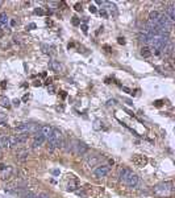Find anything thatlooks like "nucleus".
I'll list each match as a JSON object with an SVG mask.
<instances>
[{"label":"nucleus","mask_w":175,"mask_h":198,"mask_svg":"<svg viewBox=\"0 0 175 198\" xmlns=\"http://www.w3.org/2000/svg\"><path fill=\"white\" fill-rule=\"evenodd\" d=\"M141 56H142V57H145V58L150 57V56H151V52H150V49H149L148 46H144V48L141 49Z\"/></svg>","instance_id":"2eb2a0df"},{"label":"nucleus","mask_w":175,"mask_h":198,"mask_svg":"<svg viewBox=\"0 0 175 198\" xmlns=\"http://www.w3.org/2000/svg\"><path fill=\"white\" fill-rule=\"evenodd\" d=\"M100 120H95V122H93V130H100V128H101V126H100Z\"/></svg>","instance_id":"aec40b11"},{"label":"nucleus","mask_w":175,"mask_h":198,"mask_svg":"<svg viewBox=\"0 0 175 198\" xmlns=\"http://www.w3.org/2000/svg\"><path fill=\"white\" fill-rule=\"evenodd\" d=\"M7 23H8V17H7V15L4 13H0V27H5L7 25Z\"/></svg>","instance_id":"dca6fc26"},{"label":"nucleus","mask_w":175,"mask_h":198,"mask_svg":"<svg viewBox=\"0 0 175 198\" xmlns=\"http://www.w3.org/2000/svg\"><path fill=\"white\" fill-rule=\"evenodd\" d=\"M34 13L36 15H40V16H44V15H45V11L42 9V8H37V9H34Z\"/></svg>","instance_id":"5701e85b"},{"label":"nucleus","mask_w":175,"mask_h":198,"mask_svg":"<svg viewBox=\"0 0 175 198\" xmlns=\"http://www.w3.org/2000/svg\"><path fill=\"white\" fill-rule=\"evenodd\" d=\"M49 68L52 69L53 72H61L62 70V65L59 64V61H55V60H52L49 62Z\"/></svg>","instance_id":"1a4fd4ad"},{"label":"nucleus","mask_w":175,"mask_h":198,"mask_svg":"<svg viewBox=\"0 0 175 198\" xmlns=\"http://www.w3.org/2000/svg\"><path fill=\"white\" fill-rule=\"evenodd\" d=\"M138 40H140V42L141 44H144V45H146L148 44V41H149V36L145 32H141L140 33V37H138Z\"/></svg>","instance_id":"4468645a"},{"label":"nucleus","mask_w":175,"mask_h":198,"mask_svg":"<svg viewBox=\"0 0 175 198\" xmlns=\"http://www.w3.org/2000/svg\"><path fill=\"white\" fill-rule=\"evenodd\" d=\"M0 145H1V149H7V148H9V140H8L7 136L0 137Z\"/></svg>","instance_id":"f8f14e48"},{"label":"nucleus","mask_w":175,"mask_h":198,"mask_svg":"<svg viewBox=\"0 0 175 198\" xmlns=\"http://www.w3.org/2000/svg\"><path fill=\"white\" fill-rule=\"evenodd\" d=\"M115 104H116V99H109L107 102V106H115Z\"/></svg>","instance_id":"393cba45"},{"label":"nucleus","mask_w":175,"mask_h":198,"mask_svg":"<svg viewBox=\"0 0 175 198\" xmlns=\"http://www.w3.org/2000/svg\"><path fill=\"white\" fill-rule=\"evenodd\" d=\"M75 9L76 11H82V4H75Z\"/></svg>","instance_id":"473e14b6"},{"label":"nucleus","mask_w":175,"mask_h":198,"mask_svg":"<svg viewBox=\"0 0 175 198\" xmlns=\"http://www.w3.org/2000/svg\"><path fill=\"white\" fill-rule=\"evenodd\" d=\"M74 152L79 156H83L84 153L88 152V145L83 141H75V145H74Z\"/></svg>","instance_id":"7ed1b4c3"},{"label":"nucleus","mask_w":175,"mask_h":198,"mask_svg":"<svg viewBox=\"0 0 175 198\" xmlns=\"http://www.w3.org/2000/svg\"><path fill=\"white\" fill-rule=\"evenodd\" d=\"M172 189L174 188L171 182H161L154 188V193L159 197H167L172 193Z\"/></svg>","instance_id":"f257e3e1"},{"label":"nucleus","mask_w":175,"mask_h":198,"mask_svg":"<svg viewBox=\"0 0 175 198\" xmlns=\"http://www.w3.org/2000/svg\"><path fill=\"white\" fill-rule=\"evenodd\" d=\"M52 131H53V127L49 126V124H46V126H41V127H40V131H38V132L41 133L42 136L46 137V140H48L49 136L52 135Z\"/></svg>","instance_id":"0eeeda50"},{"label":"nucleus","mask_w":175,"mask_h":198,"mask_svg":"<svg viewBox=\"0 0 175 198\" xmlns=\"http://www.w3.org/2000/svg\"><path fill=\"white\" fill-rule=\"evenodd\" d=\"M27 156H28V152H25V151H23V152L19 153V159H20V160H25Z\"/></svg>","instance_id":"412c9836"},{"label":"nucleus","mask_w":175,"mask_h":198,"mask_svg":"<svg viewBox=\"0 0 175 198\" xmlns=\"http://www.w3.org/2000/svg\"><path fill=\"white\" fill-rule=\"evenodd\" d=\"M76 194H78V195H82V197L86 198V193H84L83 190H76Z\"/></svg>","instance_id":"7c9ffc66"},{"label":"nucleus","mask_w":175,"mask_h":198,"mask_svg":"<svg viewBox=\"0 0 175 198\" xmlns=\"http://www.w3.org/2000/svg\"><path fill=\"white\" fill-rule=\"evenodd\" d=\"M148 157L146 156H142V155H134L133 157H132V163H133L134 165H137V167H145V165L148 164Z\"/></svg>","instance_id":"20e7f679"},{"label":"nucleus","mask_w":175,"mask_h":198,"mask_svg":"<svg viewBox=\"0 0 175 198\" xmlns=\"http://www.w3.org/2000/svg\"><path fill=\"white\" fill-rule=\"evenodd\" d=\"M100 16H103L104 19H107V17H108V13H107L105 8H101V9H100Z\"/></svg>","instance_id":"b1692460"},{"label":"nucleus","mask_w":175,"mask_h":198,"mask_svg":"<svg viewBox=\"0 0 175 198\" xmlns=\"http://www.w3.org/2000/svg\"><path fill=\"white\" fill-rule=\"evenodd\" d=\"M80 29L83 31V33H87V31H88V27L84 24H80Z\"/></svg>","instance_id":"a878e982"},{"label":"nucleus","mask_w":175,"mask_h":198,"mask_svg":"<svg viewBox=\"0 0 175 198\" xmlns=\"http://www.w3.org/2000/svg\"><path fill=\"white\" fill-rule=\"evenodd\" d=\"M53 174H54V176H58V174H59V171H58V169H55V171H53Z\"/></svg>","instance_id":"c9c22d12"},{"label":"nucleus","mask_w":175,"mask_h":198,"mask_svg":"<svg viewBox=\"0 0 175 198\" xmlns=\"http://www.w3.org/2000/svg\"><path fill=\"white\" fill-rule=\"evenodd\" d=\"M0 5H1V1H0Z\"/></svg>","instance_id":"e433bc0d"},{"label":"nucleus","mask_w":175,"mask_h":198,"mask_svg":"<svg viewBox=\"0 0 175 198\" xmlns=\"http://www.w3.org/2000/svg\"><path fill=\"white\" fill-rule=\"evenodd\" d=\"M131 173H132V172L129 171V169H127V168L121 169V171H120V174H119V177H120V181L124 184V182L127 181V178L129 177V176H131Z\"/></svg>","instance_id":"6e6552de"},{"label":"nucleus","mask_w":175,"mask_h":198,"mask_svg":"<svg viewBox=\"0 0 175 198\" xmlns=\"http://www.w3.org/2000/svg\"><path fill=\"white\" fill-rule=\"evenodd\" d=\"M27 29H29V31H32V29H36V24H34V23H32V24L27 25Z\"/></svg>","instance_id":"cd10ccee"},{"label":"nucleus","mask_w":175,"mask_h":198,"mask_svg":"<svg viewBox=\"0 0 175 198\" xmlns=\"http://www.w3.org/2000/svg\"><path fill=\"white\" fill-rule=\"evenodd\" d=\"M117 42H119L120 45H125V38H124V37H119V38H117Z\"/></svg>","instance_id":"bb28decb"},{"label":"nucleus","mask_w":175,"mask_h":198,"mask_svg":"<svg viewBox=\"0 0 175 198\" xmlns=\"http://www.w3.org/2000/svg\"><path fill=\"white\" fill-rule=\"evenodd\" d=\"M71 23H72V25H75V27H78V25H80V20H79L78 17H72Z\"/></svg>","instance_id":"4be33fe9"},{"label":"nucleus","mask_w":175,"mask_h":198,"mask_svg":"<svg viewBox=\"0 0 175 198\" xmlns=\"http://www.w3.org/2000/svg\"><path fill=\"white\" fill-rule=\"evenodd\" d=\"M125 185H128L129 188H134V186H137V184H138V176L137 174H134L133 172L131 173V176L127 178V181L124 182Z\"/></svg>","instance_id":"39448f33"},{"label":"nucleus","mask_w":175,"mask_h":198,"mask_svg":"<svg viewBox=\"0 0 175 198\" xmlns=\"http://www.w3.org/2000/svg\"><path fill=\"white\" fill-rule=\"evenodd\" d=\"M45 141H46V137L42 136L40 132H37L34 135V140H33V148H38L41 145H44Z\"/></svg>","instance_id":"423d86ee"},{"label":"nucleus","mask_w":175,"mask_h":198,"mask_svg":"<svg viewBox=\"0 0 175 198\" xmlns=\"http://www.w3.org/2000/svg\"><path fill=\"white\" fill-rule=\"evenodd\" d=\"M165 15L168 17V20L172 23V21L175 20V8H174V5H170V7H167Z\"/></svg>","instance_id":"9d476101"},{"label":"nucleus","mask_w":175,"mask_h":198,"mask_svg":"<svg viewBox=\"0 0 175 198\" xmlns=\"http://www.w3.org/2000/svg\"><path fill=\"white\" fill-rule=\"evenodd\" d=\"M23 198H37V194L33 191H25L23 194Z\"/></svg>","instance_id":"f3484780"},{"label":"nucleus","mask_w":175,"mask_h":198,"mask_svg":"<svg viewBox=\"0 0 175 198\" xmlns=\"http://www.w3.org/2000/svg\"><path fill=\"white\" fill-rule=\"evenodd\" d=\"M37 198H49V194L48 193H41V194H38Z\"/></svg>","instance_id":"c85d7f7f"},{"label":"nucleus","mask_w":175,"mask_h":198,"mask_svg":"<svg viewBox=\"0 0 175 198\" xmlns=\"http://www.w3.org/2000/svg\"><path fill=\"white\" fill-rule=\"evenodd\" d=\"M88 9H89V12H92V13H95V12H96V7H95V5H89V8H88Z\"/></svg>","instance_id":"c756f323"},{"label":"nucleus","mask_w":175,"mask_h":198,"mask_svg":"<svg viewBox=\"0 0 175 198\" xmlns=\"http://www.w3.org/2000/svg\"><path fill=\"white\" fill-rule=\"evenodd\" d=\"M154 106L155 107H161L162 106V100H155V102H154Z\"/></svg>","instance_id":"2f4dec72"},{"label":"nucleus","mask_w":175,"mask_h":198,"mask_svg":"<svg viewBox=\"0 0 175 198\" xmlns=\"http://www.w3.org/2000/svg\"><path fill=\"white\" fill-rule=\"evenodd\" d=\"M159 15L161 13H158L157 11H151L150 13H149V21H151V23H157Z\"/></svg>","instance_id":"ddd939ff"},{"label":"nucleus","mask_w":175,"mask_h":198,"mask_svg":"<svg viewBox=\"0 0 175 198\" xmlns=\"http://www.w3.org/2000/svg\"><path fill=\"white\" fill-rule=\"evenodd\" d=\"M172 49H174V45H172V42L170 41L167 45H166L165 48L162 49V53H163V56H166V57H168V56L172 54Z\"/></svg>","instance_id":"9b49d317"},{"label":"nucleus","mask_w":175,"mask_h":198,"mask_svg":"<svg viewBox=\"0 0 175 198\" xmlns=\"http://www.w3.org/2000/svg\"><path fill=\"white\" fill-rule=\"evenodd\" d=\"M19 104H20V100H19V99H15V100H13V106H19Z\"/></svg>","instance_id":"f704fd0d"},{"label":"nucleus","mask_w":175,"mask_h":198,"mask_svg":"<svg viewBox=\"0 0 175 198\" xmlns=\"http://www.w3.org/2000/svg\"><path fill=\"white\" fill-rule=\"evenodd\" d=\"M0 149H1V145H0Z\"/></svg>","instance_id":"4c0bfd02"},{"label":"nucleus","mask_w":175,"mask_h":198,"mask_svg":"<svg viewBox=\"0 0 175 198\" xmlns=\"http://www.w3.org/2000/svg\"><path fill=\"white\" fill-rule=\"evenodd\" d=\"M76 190V182L71 181L69 185H67V191H75Z\"/></svg>","instance_id":"6ab92c4d"},{"label":"nucleus","mask_w":175,"mask_h":198,"mask_svg":"<svg viewBox=\"0 0 175 198\" xmlns=\"http://www.w3.org/2000/svg\"><path fill=\"white\" fill-rule=\"evenodd\" d=\"M0 104L4 106V107L9 106V100H8V98H5V96H0Z\"/></svg>","instance_id":"a211bd4d"},{"label":"nucleus","mask_w":175,"mask_h":198,"mask_svg":"<svg viewBox=\"0 0 175 198\" xmlns=\"http://www.w3.org/2000/svg\"><path fill=\"white\" fill-rule=\"evenodd\" d=\"M48 90H49V92H50V94H53V92H54V87H53V86H49Z\"/></svg>","instance_id":"72a5a7b5"},{"label":"nucleus","mask_w":175,"mask_h":198,"mask_svg":"<svg viewBox=\"0 0 175 198\" xmlns=\"http://www.w3.org/2000/svg\"><path fill=\"white\" fill-rule=\"evenodd\" d=\"M111 168L108 167V165H100V167H97L95 171H93V177L96 178H101V177H105L107 174L109 173Z\"/></svg>","instance_id":"f03ea898"}]
</instances>
